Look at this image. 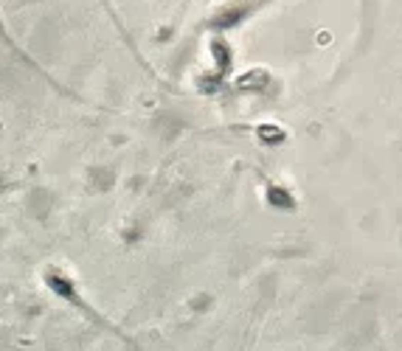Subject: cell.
I'll return each mask as SVG.
<instances>
[{"mask_svg":"<svg viewBox=\"0 0 402 351\" xmlns=\"http://www.w3.org/2000/svg\"><path fill=\"white\" fill-rule=\"evenodd\" d=\"M0 40H3V45H6V48H9L11 53H14V56H20V59H23V62H26V65H28V68H34V70H37V73H43V76H45V79H48V73H45V70H43V68H40V65H37V62H34V59H31V56H28V51H23V48H20V45H17V40H14V37H11V34H9V28H6V20H3V11H0Z\"/></svg>","mask_w":402,"mask_h":351,"instance_id":"cell-1","label":"cell"}]
</instances>
